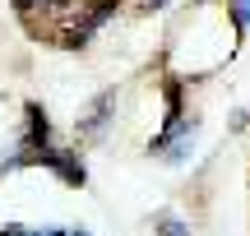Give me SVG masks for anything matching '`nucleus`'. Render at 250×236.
I'll use <instances>...</instances> for the list:
<instances>
[{
    "instance_id": "f03ea898",
    "label": "nucleus",
    "mask_w": 250,
    "mask_h": 236,
    "mask_svg": "<svg viewBox=\"0 0 250 236\" xmlns=\"http://www.w3.org/2000/svg\"><path fill=\"white\" fill-rule=\"evenodd\" d=\"M232 9H236V19H241V23H250V0H236Z\"/></svg>"
},
{
    "instance_id": "20e7f679",
    "label": "nucleus",
    "mask_w": 250,
    "mask_h": 236,
    "mask_svg": "<svg viewBox=\"0 0 250 236\" xmlns=\"http://www.w3.org/2000/svg\"><path fill=\"white\" fill-rule=\"evenodd\" d=\"M9 236H19V232H9Z\"/></svg>"
},
{
    "instance_id": "7ed1b4c3",
    "label": "nucleus",
    "mask_w": 250,
    "mask_h": 236,
    "mask_svg": "<svg viewBox=\"0 0 250 236\" xmlns=\"http://www.w3.org/2000/svg\"><path fill=\"white\" fill-rule=\"evenodd\" d=\"M19 9H37V5H51V0H14Z\"/></svg>"
},
{
    "instance_id": "f257e3e1",
    "label": "nucleus",
    "mask_w": 250,
    "mask_h": 236,
    "mask_svg": "<svg viewBox=\"0 0 250 236\" xmlns=\"http://www.w3.org/2000/svg\"><path fill=\"white\" fill-rule=\"evenodd\" d=\"M162 236H186V227H181L176 218H167V222H162Z\"/></svg>"
}]
</instances>
